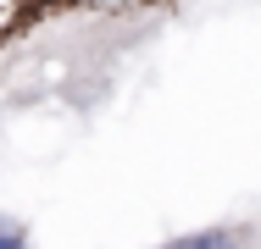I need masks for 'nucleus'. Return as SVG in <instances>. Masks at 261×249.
Instances as JSON below:
<instances>
[{
  "label": "nucleus",
  "instance_id": "f03ea898",
  "mask_svg": "<svg viewBox=\"0 0 261 249\" xmlns=\"http://www.w3.org/2000/svg\"><path fill=\"white\" fill-rule=\"evenodd\" d=\"M0 249H34L28 227H22L17 216H6V210H0Z\"/></svg>",
  "mask_w": 261,
  "mask_h": 249
},
{
  "label": "nucleus",
  "instance_id": "f257e3e1",
  "mask_svg": "<svg viewBox=\"0 0 261 249\" xmlns=\"http://www.w3.org/2000/svg\"><path fill=\"white\" fill-rule=\"evenodd\" d=\"M161 249H261V222H217V227H195L178 233Z\"/></svg>",
  "mask_w": 261,
  "mask_h": 249
}]
</instances>
